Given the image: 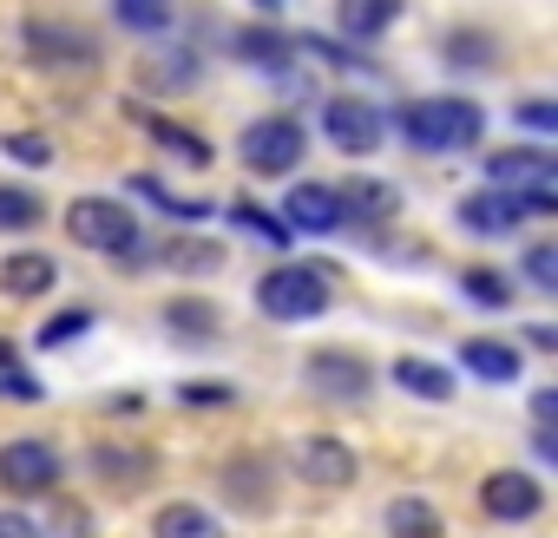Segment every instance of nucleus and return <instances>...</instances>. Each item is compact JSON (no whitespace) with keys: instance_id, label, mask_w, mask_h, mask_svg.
Wrapping results in <instances>:
<instances>
[{"instance_id":"nucleus-15","label":"nucleus","mask_w":558,"mask_h":538,"mask_svg":"<svg viewBox=\"0 0 558 538\" xmlns=\"http://www.w3.org/2000/svg\"><path fill=\"white\" fill-rule=\"evenodd\" d=\"M336 204H342V223H388L401 210V191L381 184V178H349L336 191Z\"/></svg>"},{"instance_id":"nucleus-27","label":"nucleus","mask_w":558,"mask_h":538,"mask_svg":"<svg viewBox=\"0 0 558 538\" xmlns=\"http://www.w3.org/2000/svg\"><path fill=\"white\" fill-rule=\"evenodd\" d=\"M230 223H236V230H250V236H263V243H276V249H290V243H296V236L283 230V217H269V210H263V204H250V197H236V204H230Z\"/></svg>"},{"instance_id":"nucleus-23","label":"nucleus","mask_w":558,"mask_h":538,"mask_svg":"<svg viewBox=\"0 0 558 538\" xmlns=\"http://www.w3.org/2000/svg\"><path fill=\"white\" fill-rule=\"evenodd\" d=\"M440 53H447L460 73H493V66H499V40H493V34H480V27L447 34V40H440Z\"/></svg>"},{"instance_id":"nucleus-3","label":"nucleus","mask_w":558,"mask_h":538,"mask_svg":"<svg viewBox=\"0 0 558 538\" xmlns=\"http://www.w3.org/2000/svg\"><path fill=\"white\" fill-rule=\"evenodd\" d=\"M329 283L336 277H329L323 262H283V269H269V277H256V309L269 322H316L336 303Z\"/></svg>"},{"instance_id":"nucleus-39","label":"nucleus","mask_w":558,"mask_h":538,"mask_svg":"<svg viewBox=\"0 0 558 538\" xmlns=\"http://www.w3.org/2000/svg\"><path fill=\"white\" fill-rule=\"evenodd\" d=\"M0 538H40V525L27 512H0Z\"/></svg>"},{"instance_id":"nucleus-17","label":"nucleus","mask_w":558,"mask_h":538,"mask_svg":"<svg viewBox=\"0 0 558 538\" xmlns=\"http://www.w3.org/2000/svg\"><path fill=\"white\" fill-rule=\"evenodd\" d=\"M408 14V0H336V27L349 40H381Z\"/></svg>"},{"instance_id":"nucleus-32","label":"nucleus","mask_w":558,"mask_h":538,"mask_svg":"<svg viewBox=\"0 0 558 538\" xmlns=\"http://www.w3.org/2000/svg\"><path fill=\"white\" fill-rule=\"evenodd\" d=\"M86 329H93V309L80 303V309H60V316H53V322H47L34 342H40V349H66V342H80Z\"/></svg>"},{"instance_id":"nucleus-8","label":"nucleus","mask_w":558,"mask_h":538,"mask_svg":"<svg viewBox=\"0 0 558 538\" xmlns=\"http://www.w3.org/2000/svg\"><path fill=\"white\" fill-rule=\"evenodd\" d=\"M486 178H493V191L532 197V191H551V184H558V158H551L545 145H506V151L486 158Z\"/></svg>"},{"instance_id":"nucleus-4","label":"nucleus","mask_w":558,"mask_h":538,"mask_svg":"<svg viewBox=\"0 0 558 538\" xmlns=\"http://www.w3.org/2000/svg\"><path fill=\"white\" fill-rule=\"evenodd\" d=\"M303 151H310V132H303V119H290V112H269V119L243 125V138H236V158H243L256 178H283V171H296Z\"/></svg>"},{"instance_id":"nucleus-14","label":"nucleus","mask_w":558,"mask_h":538,"mask_svg":"<svg viewBox=\"0 0 558 538\" xmlns=\"http://www.w3.org/2000/svg\"><path fill=\"white\" fill-rule=\"evenodd\" d=\"M60 283V262L47 256V249H14L8 262H0V290H8L14 303H34V296H47Z\"/></svg>"},{"instance_id":"nucleus-42","label":"nucleus","mask_w":558,"mask_h":538,"mask_svg":"<svg viewBox=\"0 0 558 538\" xmlns=\"http://www.w3.org/2000/svg\"><path fill=\"white\" fill-rule=\"evenodd\" d=\"M532 453H538V460H558V433H551V427H538V433H532Z\"/></svg>"},{"instance_id":"nucleus-24","label":"nucleus","mask_w":558,"mask_h":538,"mask_svg":"<svg viewBox=\"0 0 558 538\" xmlns=\"http://www.w3.org/2000/svg\"><path fill=\"white\" fill-rule=\"evenodd\" d=\"M151 538H223V531H217V518H210L204 505L178 499V505H165V512L151 518Z\"/></svg>"},{"instance_id":"nucleus-29","label":"nucleus","mask_w":558,"mask_h":538,"mask_svg":"<svg viewBox=\"0 0 558 538\" xmlns=\"http://www.w3.org/2000/svg\"><path fill=\"white\" fill-rule=\"evenodd\" d=\"M40 217H47V204H40L34 191L0 184V230H40Z\"/></svg>"},{"instance_id":"nucleus-19","label":"nucleus","mask_w":558,"mask_h":538,"mask_svg":"<svg viewBox=\"0 0 558 538\" xmlns=\"http://www.w3.org/2000/svg\"><path fill=\"white\" fill-rule=\"evenodd\" d=\"M125 119H138V125H145V132H151V138H158L165 151H178L184 164H210V145H204V138H197L191 125H178V119H165V112H145L138 99L125 106Z\"/></svg>"},{"instance_id":"nucleus-2","label":"nucleus","mask_w":558,"mask_h":538,"mask_svg":"<svg viewBox=\"0 0 558 538\" xmlns=\"http://www.w3.org/2000/svg\"><path fill=\"white\" fill-rule=\"evenodd\" d=\"M66 230L80 249H99V256H119V262H145V223L119 204V197H73L66 204Z\"/></svg>"},{"instance_id":"nucleus-22","label":"nucleus","mask_w":558,"mask_h":538,"mask_svg":"<svg viewBox=\"0 0 558 538\" xmlns=\"http://www.w3.org/2000/svg\"><path fill=\"white\" fill-rule=\"evenodd\" d=\"M395 388L414 394V401H453V368L421 362V355H401V362H395Z\"/></svg>"},{"instance_id":"nucleus-6","label":"nucleus","mask_w":558,"mask_h":538,"mask_svg":"<svg viewBox=\"0 0 558 538\" xmlns=\"http://www.w3.org/2000/svg\"><path fill=\"white\" fill-rule=\"evenodd\" d=\"M558 210V197L551 191H532V197H519V191H473L466 204H460V223L473 230V236H512L525 217H551Z\"/></svg>"},{"instance_id":"nucleus-12","label":"nucleus","mask_w":558,"mask_h":538,"mask_svg":"<svg viewBox=\"0 0 558 538\" xmlns=\"http://www.w3.org/2000/svg\"><path fill=\"white\" fill-rule=\"evenodd\" d=\"M480 505H486V518L525 525V518L545 512V486H538L532 473H486V479H480Z\"/></svg>"},{"instance_id":"nucleus-13","label":"nucleus","mask_w":558,"mask_h":538,"mask_svg":"<svg viewBox=\"0 0 558 538\" xmlns=\"http://www.w3.org/2000/svg\"><path fill=\"white\" fill-rule=\"evenodd\" d=\"M283 230H290V236H329V230H342L336 191H329V184H296V191L283 197Z\"/></svg>"},{"instance_id":"nucleus-7","label":"nucleus","mask_w":558,"mask_h":538,"mask_svg":"<svg viewBox=\"0 0 558 538\" xmlns=\"http://www.w3.org/2000/svg\"><path fill=\"white\" fill-rule=\"evenodd\" d=\"M60 473H66V460H60V447L53 440H8L0 447V492H53L60 486Z\"/></svg>"},{"instance_id":"nucleus-18","label":"nucleus","mask_w":558,"mask_h":538,"mask_svg":"<svg viewBox=\"0 0 558 538\" xmlns=\"http://www.w3.org/2000/svg\"><path fill=\"white\" fill-rule=\"evenodd\" d=\"M236 60H250V66H263V73L283 80V73L296 66V40H290L283 27H243V34H236Z\"/></svg>"},{"instance_id":"nucleus-21","label":"nucleus","mask_w":558,"mask_h":538,"mask_svg":"<svg viewBox=\"0 0 558 538\" xmlns=\"http://www.w3.org/2000/svg\"><path fill=\"white\" fill-rule=\"evenodd\" d=\"M99 479H112V486H138V479H151V447H119V440H106V447H93V460H86Z\"/></svg>"},{"instance_id":"nucleus-37","label":"nucleus","mask_w":558,"mask_h":538,"mask_svg":"<svg viewBox=\"0 0 558 538\" xmlns=\"http://www.w3.org/2000/svg\"><path fill=\"white\" fill-rule=\"evenodd\" d=\"M178 401H184V407H230V401H236V388H230V381H184V388H178Z\"/></svg>"},{"instance_id":"nucleus-35","label":"nucleus","mask_w":558,"mask_h":538,"mask_svg":"<svg viewBox=\"0 0 558 538\" xmlns=\"http://www.w3.org/2000/svg\"><path fill=\"white\" fill-rule=\"evenodd\" d=\"M223 486H230V499H236V505H243V499H250V505H263V466H256V460H230Z\"/></svg>"},{"instance_id":"nucleus-5","label":"nucleus","mask_w":558,"mask_h":538,"mask_svg":"<svg viewBox=\"0 0 558 538\" xmlns=\"http://www.w3.org/2000/svg\"><path fill=\"white\" fill-rule=\"evenodd\" d=\"M323 138L336 151H349V158H375L381 138H388V112L375 99H362V93H336L323 106Z\"/></svg>"},{"instance_id":"nucleus-40","label":"nucleus","mask_w":558,"mask_h":538,"mask_svg":"<svg viewBox=\"0 0 558 538\" xmlns=\"http://www.w3.org/2000/svg\"><path fill=\"white\" fill-rule=\"evenodd\" d=\"M532 414H538V427H551V420H558V394L538 388V394H532Z\"/></svg>"},{"instance_id":"nucleus-26","label":"nucleus","mask_w":558,"mask_h":538,"mask_svg":"<svg viewBox=\"0 0 558 538\" xmlns=\"http://www.w3.org/2000/svg\"><path fill=\"white\" fill-rule=\"evenodd\" d=\"M388 531L395 538H440V512L427 499H395L388 505Z\"/></svg>"},{"instance_id":"nucleus-9","label":"nucleus","mask_w":558,"mask_h":538,"mask_svg":"<svg viewBox=\"0 0 558 538\" xmlns=\"http://www.w3.org/2000/svg\"><path fill=\"white\" fill-rule=\"evenodd\" d=\"M303 381H310L316 394H329V401H368L375 368H368L362 355H349V349H316V355L303 362Z\"/></svg>"},{"instance_id":"nucleus-38","label":"nucleus","mask_w":558,"mask_h":538,"mask_svg":"<svg viewBox=\"0 0 558 538\" xmlns=\"http://www.w3.org/2000/svg\"><path fill=\"white\" fill-rule=\"evenodd\" d=\"M519 125H532V132L545 138V132H558V106H551V99H525V106H519Z\"/></svg>"},{"instance_id":"nucleus-1","label":"nucleus","mask_w":558,"mask_h":538,"mask_svg":"<svg viewBox=\"0 0 558 538\" xmlns=\"http://www.w3.org/2000/svg\"><path fill=\"white\" fill-rule=\"evenodd\" d=\"M395 125H401V138H408L414 151H473V145L486 138V112H480L473 99H460V93L408 99V106L395 112Z\"/></svg>"},{"instance_id":"nucleus-25","label":"nucleus","mask_w":558,"mask_h":538,"mask_svg":"<svg viewBox=\"0 0 558 538\" xmlns=\"http://www.w3.org/2000/svg\"><path fill=\"white\" fill-rule=\"evenodd\" d=\"M165 262L184 269V277H217V269H223V249L204 243V236H171V243H165Z\"/></svg>"},{"instance_id":"nucleus-16","label":"nucleus","mask_w":558,"mask_h":538,"mask_svg":"<svg viewBox=\"0 0 558 538\" xmlns=\"http://www.w3.org/2000/svg\"><path fill=\"white\" fill-rule=\"evenodd\" d=\"M165 329L178 342H223V309L210 296H171L165 303Z\"/></svg>"},{"instance_id":"nucleus-34","label":"nucleus","mask_w":558,"mask_h":538,"mask_svg":"<svg viewBox=\"0 0 558 538\" xmlns=\"http://www.w3.org/2000/svg\"><path fill=\"white\" fill-rule=\"evenodd\" d=\"M0 151H8L14 164H34V171H40V164H53V145H47L40 132H8V138H0Z\"/></svg>"},{"instance_id":"nucleus-31","label":"nucleus","mask_w":558,"mask_h":538,"mask_svg":"<svg viewBox=\"0 0 558 538\" xmlns=\"http://www.w3.org/2000/svg\"><path fill=\"white\" fill-rule=\"evenodd\" d=\"M132 191H138V197H151L158 210H171V217H184V223H197V217H204V204H197V197H178V191H165V184H158L151 171H138V178H132Z\"/></svg>"},{"instance_id":"nucleus-36","label":"nucleus","mask_w":558,"mask_h":538,"mask_svg":"<svg viewBox=\"0 0 558 538\" xmlns=\"http://www.w3.org/2000/svg\"><path fill=\"white\" fill-rule=\"evenodd\" d=\"M0 394H8V401H40V394H47L34 375L14 368V349H0Z\"/></svg>"},{"instance_id":"nucleus-33","label":"nucleus","mask_w":558,"mask_h":538,"mask_svg":"<svg viewBox=\"0 0 558 538\" xmlns=\"http://www.w3.org/2000/svg\"><path fill=\"white\" fill-rule=\"evenodd\" d=\"M525 283H532L538 296L558 290V243H532V249H525Z\"/></svg>"},{"instance_id":"nucleus-28","label":"nucleus","mask_w":558,"mask_h":538,"mask_svg":"<svg viewBox=\"0 0 558 538\" xmlns=\"http://www.w3.org/2000/svg\"><path fill=\"white\" fill-rule=\"evenodd\" d=\"M119 27L125 34H171V0H119Z\"/></svg>"},{"instance_id":"nucleus-10","label":"nucleus","mask_w":558,"mask_h":538,"mask_svg":"<svg viewBox=\"0 0 558 538\" xmlns=\"http://www.w3.org/2000/svg\"><path fill=\"white\" fill-rule=\"evenodd\" d=\"M355 473H362V460H355L349 440H336V433H310V440L296 447V479L316 486V492H342V486H355Z\"/></svg>"},{"instance_id":"nucleus-11","label":"nucleus","mask_w":558,"mask_h":538,"mask_svg":"<svg viewBox=\"0 0 558 538\" xmlns=\"http://www.w3.org/2000/svg\"><path fill=\"white\" fill-rule=\"evenodd\" d=\"M21 40H27V53L34 60H47L53 73H66V66H93L99 60V47H93V34H80V27H66V21H27L21 27Z\"/></svg>"},{"instance_id":"nucleus-30","label":"nucleus","mask_w":558,"mask_h":538,"mask_svg":"<svg viewBox=\"0 0 558 538\" xmlns=\"http://www.w3.org/2000/svg\"><path fill=\"white\" fill-rule=\"evenodd\" d=\"M460 290L480 309H512V283L499 277V269H460Z\"/></svg>"},{"instance_id":"nucleus-41","label":"nucleus","mask_w":558,"mask_h":538,"mask_svg":"<svg viewBox=\"0 0 558 538\" xmlns=\"http://www.w3.org/2000/svg\"><path fill=\"white\" fill-rule=\"evenodd\" d=\"M525 335H532V349H545V355H551V349H558V329H551V322H532V329H525Z\"/></svg>"},{"instance_id":"nucleus-20","label":"nucleus","mask_w":558,"mask_h":538,"mask_svg":"<svg viewBox=\"0 0 558 538\" xmlns=\"http://www.w3.org/2000/svg\"><path fill=\"white\" fill-rule=\"evenodd\" d=\"M460 368L466 375H480V381H493V388H506V381H519V349L512 342H486V335H473L466 349H460Z\"/></svg>"}]
</instances>
